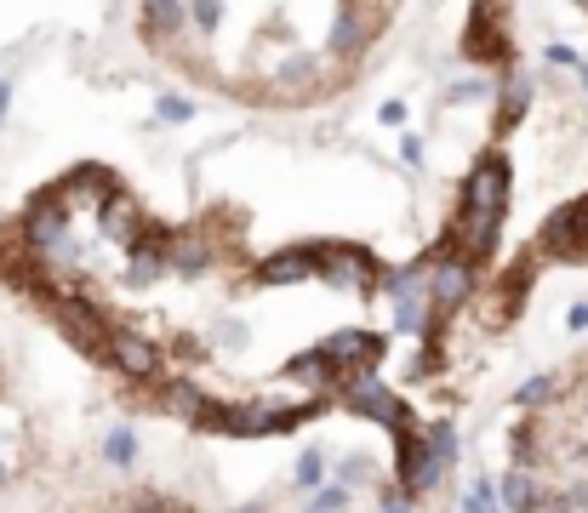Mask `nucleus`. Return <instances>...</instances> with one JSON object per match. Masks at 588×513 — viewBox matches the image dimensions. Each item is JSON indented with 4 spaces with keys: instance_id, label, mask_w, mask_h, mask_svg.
<instances>
[{
    "instance_id": "obj_12",
    "label": "nucleus",
    "mask_w": 588,
    "mask_h": 513,
    "mask_svg": "<svg viewBox=\"0 0 588 513\" xmlns=\"http://www.w3.org/2000/svg\"><path fill=\"white\" fill-rule=\"evenodd\" d=\"M498 496L514 507V513H532L537 502H543V491H537V479L526 473V468H514L509 479H503V485H498Z\"/></svg>"
},
{
    "instance_id": "obj_8",
    "label": "nucleus",
    "mask_w": 588,
    "mask_h": 513,
    "mask_svg": "<svg viewBox=\"0 0 588 513\" xmlns=\"http://www.w3.org/2000/svg\"><path fill=\"white\" fill-rule=\"evenodd\" d=\"M314 274V252H280V257H269L264 268H257V280L264 286H291V280H309Z\"/></svg>"
},
{
    "instance_id": "obj_18",
    "label": "nucleus",
    "mask_w": 588,
    "mask_h": 513,
    "mask_svg": "<svg viewBox=\"0 0 588 513\" xmlns=\"http://www.w3.org/2000/svg\"><path fill=\"white\" fill-rule=\"evenodd\" d=\"M548 394H554V376H532V383L514 394V405H526V410H532V405H543Z\"/></svg>"
},
{
    "instance_id": "obj_16",
    "label": "nucleus",
    "mask_w": 588,
    "mask_h": 513,
    "mask_svg": "<svg viewBox=\"0 0 588 513\" xmlns=\"http://www.w3.org/2000/svg\"><path fill=\"white\" fill-rule=\"evenodd\" d=\"M423 320H429V302H423V297L395 308V331H406V336H411V331H423Z\"/></svg>"
},
{
    "instance_id": "obj_14",
    "label": "nucleus",
    "mask_w": 588,
    "mask_h": 513,
    "mask_svg": "<svg viewBox=\"0 0 588 513\" xmlns=\"http://www.w3.org/2000/svg\"><path fill=\"white\" fill-rule=\"evenodd\" d=\"M526 103H532V86L526 81H509V92H503V126H514L520 115H526Z\"/></svg>"
},
{
    "instance_id": "obj_20",
    "label": "nucleus",
    "mask_w": 588,
    "mask_h": 513,
    "mask_svg": "<svg viewBox=\"0 0 588 513\" xmlns=\"http://www.w3.org/2000/svg\"><path fill=\"white\" fill-rule=\"evenodd\" d=\"M154 115H160V120H189L194 109H189L183 97H160V109H154Z\"/></svg>"
},
{
    "instance_id": "obj_9",
    "label": "nucleus",
    "mask_w": 588,
    "mask_h": 513,
    "mask_svg": "<svg viewBox=\"0 0 588 513\" xmlns=\"http://www.w3.org/2000/svg\"><path fill=\"white\" fill-rule=\"evenodd\" d=\"M314 274H325L332 286H361L366 280V257H354V252H314Z\"/></svg>"
},
{
    "instance_id": "obj_4",
    "label": "nucleus",
    "mask_w": 588,
    "mask_h": 513,
    "mask_svg": "<svg viewBox=\"0 0 588 513\" xmlns=\"http://www.w3.org/2000/svg\"><path fill=\"white\" fill-rule=\"evenodd\" d=\"M104 354H109V365H120L126 376H154L160 371V349L149 336H138V331H109L104 336Z\"/></svg>"
},
{
    "instance_id": "obj_24",
    "label": "nucleus",
    "mask_w": 588,
    "mask_h": 513,
    "mask_svg": "<svg viewBox=\"0 0 588 513\" xmlns=\"http://www.w3.org/2000/svg\"><path fill=\"white\" fill-rule=\"evenodd\" d=\"M571 331H588V302H571V314H566Z\"/></svg>"
},
{
    "instance_id": "obj_29",
    "label": "nucleus",
    "mask_w": 588,
    "mask_h": 513,
    "mask_svg": "<svg viewBox=\"0 0 588 513\" xmlns=\"http://www.w3.org/2000/svg\"><path fill=\"white\" fill-rule=\"evenodd\" d=\"M0 485H7V468H0Z\"/></svg>"
},
{
    "instance_id": "obj_3",
    "label": "nucleus",
    "mask_w": 588,
    "mask_h": 513,
    "mask_svg": "<svg viewBox=\"0 0 588 513\" xmlns=\"http://www.w3.org/2000/svg\"><path fill=\"white\" fill-rule=\"evenodd\" d=\"M474 291V257H435L429 268H423V297H429L435 314H451V308H463Z\"/></svg>"
},
{
    "instance_id": "obj_31",
    "label": "nucleus",
    "mask_w": 588,
    "mask_h": 513,
    "mask_svg": "<svg viewBox=\"0 0 588 513\" xmlns=\"http://www.w3.org/2000/svg\"><path fill=\"white\" fill-rule=\"evenodd\" d=\"M582 410H588V405H582Z\"/></svg>"
},
{
    "instance_id": "obj_13",
    "label": "nucleus",
    "mask_w": 588,
    "mask_h": 513,
    "mask_svg": "<svg viewBox=\"0 0 588 513\" xmlns=\"http://www.w3.org/2000/svg\"><path fill=\"white\" fill-rule=\"evenodd\" d=\"M104 457H109L115 468H126V462L138 457V434H132V428H115V434L104 439Z\"/></svg>"
},
{
    "instance_id": "obj_1",
    "label": "nucleus",
    "mask_w": 588,
    "mask_h": 513,
    "mask_svg": "<svg viewBox=\"0 0 588 513\" xmlns=\"http://www.w3.org/2000/svg\"><path fill=\"white\" fill-rule=\"evenodd\" d=\"M503 205H509V165L492 154L474 165V178L463 189V212H457V239H463V257L474 252H492L498 223H503Z\"/></svg>"
},
{
    "instance_id": "obj_17",
    "label": "nucleus",
    "mask_w": 588,
    "mask_h": 513,
    "mask_svg": "<svg viewBox=\"0 0 588 513\" xmlns=\"http://www.w3.org/2000/svg\"><path fill=\"white\" fill-rule=\"evenodd\" d=\"M167 399H172V410H178V417H194V423H201V394H194V388L172 383V388H167Z\"/></svg>"
},
{
    "instance_id": "obj_7",
    "label": "nucleus",
    "mask_w": 588,
    "mask_h": 513,
    "mask_svg": "<svg viewBox=\"0 0 588 513\" xmlns=\"http://www.w3.org/2000/svg\"><path fill=\"white\" fill-rule=\"evenodd\" d=\"M167 268H178V274H206V268H212V239H206V234H178V239H167Z\"/></svg>"
},
{
    "instance_id": "obj_23",
    "label": "nucleus",
    "mask_w": 588,
    "mask_h": 513,
    "mask_svg": "<svg viewBox=\"0 0 588 513\" xmlns=\"http://www.w3.org/2000/svg\"><path fill=\"white\" fill-rule=\"evenodd\" d=\"M548 63H560V68H577V63H582V57H577V52H571V46H548Z\"/></svg>"
},
{
    "instance_id": "obj_30",
    "label": "nucleus",
    "mask_w": 588,
    "mask_h": 513,
    "mask_svg": "<svg viewBox=\"0 0 588 513\" xmlns=\"http://www.w3.org/2000/svg\"><path fill=\"white\" fill-rule=\"evenodd\" d=\"M246 513H252V507H246Z\"/></svg>"
},
{
    "instance_id": "obj_26",
    "label": "nucleus",
    "mask_w": 588,
    "mask_h": 513,
    "mask_svg": "<svg viewBox=\"0 0 588 513\" xmlns=\"http://www.w3.org/2000/svg\"><path fill=\"white\" fill-rule=\"evenodd\" d=\"M383 513H406V502H395V496H388V502H383Z\"/></svg>"
},
{
    "instance_id": "obj_28",
    "label": "nucleus",
    "mask_w": 588,
    "mask_h": 513,
    "mask_svg": "<svg viewBox=\"0 0 588 513\" xmlns=\"http://www.w3.org/2000/svg\"><path fill=\"white\" fill-rule=\"evenodd\" d=\"M577 75H582V92H588V63H577Z\"/></svg>"
},
{
    "instance_id": "obj_21",
    "label": "nucleus",
    "mask_w": 588,
    "mask_h": 513,
    "mask_svg": "<svg viewBox=\"0 0 588 513\" xmlns=\"http://www.w3.org/2000/svg\"><path fill=\"white\" fill-rule=\"evenodd\" d=\"M298 479H303V485H320V457H314V451L298 457Z\"/></svg>"
},
{
    "instance_id": "obj_6",
    "label": "nucleus",
    "mask_w": 588,
    "mask_h": 513,
    "mask_svg": "<svg viewBox=\"0 0 588 513\" xmlns=\"http://www.w3.org/2000/svg\"><path fill=\"white\" fill-rule=\"evenodd\" d=\"M325 365H372V360H383V336H366V331H338V336H325L320 349H314Z\"/></svg>"
},
{
    "instance_id": "obj_25",
    "label": "nucleus",
    "mask_w": 588,
    "mask_h": 513,
    "mask_svg": "<svg viewBox=\"0 0 588 513\" xmlns=\"http://www.w3.org/2000/svg\"><path fill=\"white\" fill-rule=\"evenodd\" d=\"M7 103H12V86H7V81H0V120H7Z\"/></svg>"
},
{
    "instance_id": "obj_15",
    "label": "nucleus",
    "mask_w": 588,
    "mask_h": 513,
    "mask_svg": "<svg viewBox=\"0 0 588 513\" xmlns=\"http://www.w3.org/2000/svg\"><path fill=\"white\" fill-rule=\"evenodd\" d=\"M463 513H498V485H492V479H474Z\"/></svg>"
},
{
    "instance_id": "obj_2",
    "label": "nucleus",
    "mask_w": 588,
    "mask_h": 513,
    "mask_svg": "<svg viewBox=\"0 0 588 513\" xmlns=\"http://www.w3.org/2000/svg\"><path fill=\"white\" fill-rule=\"evenodd\" d=\"M23 246L35 252L52 274H75L81 252H75V234H70V194H63V189H52V194H41L35 205H29Z\"/></svg>"
},
{
    "instance_id": "obj_10",
    "label": "nucleus",
    "mask_w": 588,
    "mask_h": 513,
    "mask_svg": "<svg viewBox=\"0 0 588 513\" xmlns=\"http://www.w3.org/2000/svg\"><path fill=\"white\" fill-rule=\"evenodd\" d=\"M97 217H104V234L109 239H126V246H132V239H138V212H132V200H126V194H104V212H97Z\"/></svg>"
},
{
    "instance_id": "obj_5",
    "label": "nucleus",
    "mask_w": 588,
    "mask_h": 513,
    "mask_svg": "<svg viewBox=\"0 0 588 513\" xmlns=\"http://www.w3.org/2000/svg\"><path fill=\"white\" fill-rule=\"evenodd\" d=\"M343 399L354 405V410H366V417H377V423H388V428H400L406 423V410L395 405V394H388L383 383H377V376H349V383H343Z\"/></svg>"
},
{
    "instance_id": "obj_19",
    "label": "nucleus",
    "mask_w": 588,
    "mask_h": 513,
    "mask_svg": "<svg viewBox=\"0 0 588 513\" xmlns=\"http://www.w3.org/2000/svg\"><path fill=\"white\" fill-rule=\"evenodd\" d=\"M343 502H349V491H343V485H325V491L314 496V513H332V507H343Z\"/></svg>"
},
{
    "instance_id": "obj_22",
    "label": "nucleus",
    "mask_w": 588,
    "mask_h": 513,
    "mask_svg": "<svg viewBox=\"0 0 588 513\" xmlns=\"http://www.w3.org/2000/svg\"><path fill=\"white\" fill-rule=\"evenodd\" d=\"M377 120H383V126H400V120H406V103H400V97H395V103H383Z\"/></svg>"
},
{
    "instance_id": "obj_11",
    "label": "nucleus",
    "mask_w": 588,
    "mask_h": 513,
    "mask_svg": "<svg viewBox=\"0 0 588 513\" xmlns=\"http://www.w3.org/2000/svg\"><path fill=\"white\" fill-rule=\"evenodd\" d=\"M160 274H167V239H143V246L132 252V274H126V280L149 286V280H160Z\"/></svg>"
},
{
    "instance_id": "obj_27",
    "label": "nucleus",
    "mask_w": 588,
    "mask_h": 513,
    "mask_svg": "<svg viewBox=\"0 0 588 513\" xmlns=\"http://www.w3.org/2000/svg\"><path fill=\"white\" fill-rule=\"evenodd\" d=\"M577 223H582V239H588V205H582V212H577Z\"/></svg>"
}]
</instances>
